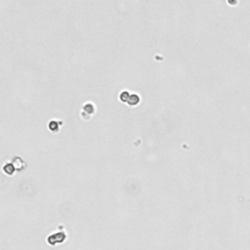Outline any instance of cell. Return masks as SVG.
I'll return each mask as SVG.
<instances>
[{"instance_id": "obj_1", "label": "cell", "mask_w": 250, "mask_h": 250, "mask_svg": "<svg viewBox=\"0 0 250 250\" xmlns=\"http://www.w3.org/2000/svg\"><path fill=\"white\" fill-rule=\"evenodd\" d=\"M128 104H129V106H137L139 103H140V97L137 95V94H133V95L132 96H130V98H129V100H128V102H127Z\"/></svg>"}, {"instance_id": "obj_2", "label": "cell", "mask_w": 250, "mask_h": 250, "mask_svg": "<svg viewBox=\"0 0 250 250\" xmlns=\"http://www.w3.org/2000/svg\"><path fill=\"white\" fill-rule=\"evenodd\" d=\"M129 98H130V95L127 91H122L121 94H120V96H119L120 101H122L123 103H127L128 100H129Z\"/></svg>"}, {"instance_id": "obj_3", "label": "cell", "mask_w": 250, "mask_h": 250, "mask_svg": "<svg viewBox=\"0 0 250 250\" xmlns=\"http://www.w3.org/2000/svg\"><path fill=\"white\" fill-rule=\"evenodd\" d=\"M3 170L5 171V173L7 174H9V175H11V174H13V172L15 171V167L13 166V164H8V165H6L4 168H3Z\"/></svg>"}]
</instances>
